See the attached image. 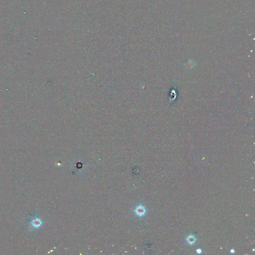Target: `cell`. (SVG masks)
Wrapping results in <instances>:
<instances>
[{
  "instance_id": "obj_1",
  "label": "cell",
  "mask_w": 255,
  "mask_h": 255,
  "mask_svg": "<svg viewBox=\"0 0 255 255\" xmlns=\"http://www.w3.org/2000/svg\"><path fill=\"white\" fill-rule=\"evenodd\" d=\"M30 224L31 225V228H32L33 229H37L41 227L42 225V222L40 219L35 217V218H32V219L30 220Z\"/></svg>"
},
{
  "instance_id": "obj_2",
  "label": "cell",
  "mask_w": 255,
  "mask_h": 255,
  "mask_svg": "<svg viewBox=\"0 0 255 255\" xmlns=\"http://www.w3.org/2000/svg\"><path fill=\"white\" fill-rule=\"evenodd\" d=\"M135 212L136 213L137 215L140 216H143L146 213V209L144 207L142 206H140L137 207L135 211Z\"/></svg>"
},
{
  "instance_id": "obj_3",
  "label": "cell",
  "mask_w": 255,
  "mask_h": 255,
  "mask_svg": "<svg viewBox=\"0 0 255 255\" xmlns=\"http://www.w3.org/2000/svg\"><path fill=\"white\" fill-rule=\"evenodd\" d=\"M186 240L187 243L190 245H193L196 241V238L193 235L188 236L187 237Z\"/></svg>"
},
{
  "instance_id": "obj_4",
  "label": "cell",
  "mask_w": 255,
  "mask_h": 255,
  "mask_svg": "<svg viewBox=\"0 0 255 255\" xmlns=\"http://www.w3.org/2000/svg\"><path fill=\"white\" fill-rule=\"evenodd\" d=\"M196 253H197L198 254H201V253H202V251L201 249H197V250H196Z\"/></svg>"
},
{
  "instance_id": "obj_5",
  "label": "cell",
  "mask_w": 255,
  "mask_h": 255,
  "mask_svg": "<svg viewBox=\"0 0 255 255\" xmlns=\"http://www.w3.org/2000/svg\"><path fill=\"white\" fill-rule=\"evenodd\" d=\"M230 252L231 253L233 254V253H234L235 252V250H234V249H231V250Z\"/></svg>"
}]
</instances>
